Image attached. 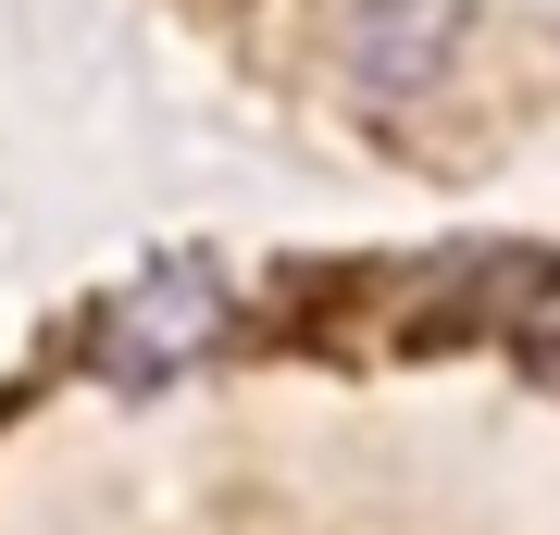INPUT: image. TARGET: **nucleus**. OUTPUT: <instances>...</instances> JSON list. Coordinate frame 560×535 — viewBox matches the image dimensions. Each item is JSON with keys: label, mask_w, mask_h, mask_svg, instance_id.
Here are the masks:
<instances>
[{"label": "nucleus", "mask_w": 560, "mask_h": 535, "mask_svg": "<svg viewBox=\"0 0 560 535\" xmlns=\"http://www.w3.org/2000/svg\"><path fill=\"white\" fill-rule=\"evenodd\" d=\"M237 337V299H224L212 261H150L138 287H113L101 312H88V361H101L113 386H175L187 361H212Z\"/></svg>", "instance_id": "f257e3e1"}, {"label": "nucleus", "mask_w": 560, "mask_h": 535, "mask_svg": "<svg viewBox=\"0 0 560 535\" xmlns=\"http://www.w3.org/2000/svg\"><path fill=\"white\" fill-rule=\"evenodd\" d=\"M460 62V0H361L349 13V88L361 100H423Z\"/></svg>", "instance_id": "f03ea898"}]
</instances>
